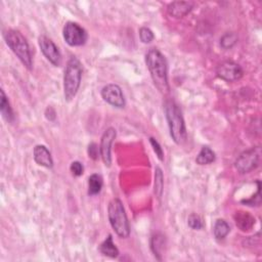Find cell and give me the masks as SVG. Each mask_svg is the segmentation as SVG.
Masks as SVG:
<instances>
[{"mask_svg": "<svg viewBox=\"0 0 262 262\" xmlns=\"http://www.w3.org/2000/svg\"><path fill=\"white\" fill-rule=\"evenodd\" d=\"M187 223H188L189 228L191 230H195V231H200L204 228V222H203L202 218L196 213H191L188 216Z\"/></svg>", "mask_w": 262, "mask_h": 262, "instance_id": "cell-23", "label": "cell"}, {"mask_svg": "<svg viewBox=\"0 0 262 262\" xmlns=\"http://www.w3.org/2000/svg\"><path fill=\"white\" fill-rule=\"evenodd\" d=\"M0 93H1V98H0V112H1V115L5 120L9 122V123H11V122L14 120V115L10 107V103L3 89H1Z\"/></svg>", "mask_w": 262, "mask_h": 262, "instance_id": "cell-17", "label": "cell"}, {"mask_svg": "<svg viewBox=\"0 0 262 262\" xmlns=\"http://www.w3.org/2000/svg\"><path fill=\"white\" fill-rule=\"evenodd\" d=\"M116 129L110 127L103 132L100 141L99 146V154L102 159L103 164L110 167L112 163V157H111V148L114 139L116 138Z\"/></svg>", "mask_w": 262, "mask_h": 262, "instance_id": "cell-11", "label": "cell"}, {"mask_svg": "<svg viewBox=\"0 0 262 262\" xmlns=\"http://www.w3.org/2000/svg\"><path fill=\"white\" fill-rule=\"evenodd\" d=\"M150 143H151V145L153 147L154 152L156 153V156L158 157V159L160 161H164V152H163V149L160 146V144L158 142H157L154 137H151L150 138Z\"/></svg>", "mask_w": 262, "mask_h": 262, "instance_id": "cell-25", "label": "cell"}, {"mask_svg": "<svg viewBox=\"0 0 262 262\" xmlns=\"http://www.w3.org/2000/svg\"><path fill=\"white\" fill-rule=\"evenodd\" d=\"M108 216L115 233L122 239L128 238L130 235V225L125 208L121 200L115 198L110 202L108 207Z\"/></svg>", "mask_w": 262, "mask_h": 262, "instance_id": "cell-5", "label": "cell"}, {"mask_svg": "<svg viewBox=\"0 0 262 262\" xmlns=\"http://www.w3.org/2000/svg\"><path fill=\"white\" fill-rule=\"evenodd\" d=\"M235 220L238 228L243 232L250 231L255 223V219L251 214L243 211H239L236 213Z\"/></svg>", "mask_w": 262, "mask_h": 262, "instance_id": "cell-14", "label": "cell"}, {"mask_svg": "<svg viewBox=\"0 0 262 262\" xmlns=\"http://www.w3.org/2000/svg\"><path fill=\"white\" fill-rule=\"evenodd\" d=\"M230 231H231L230 225L225 220L217 219L215 221L214 228H213V233H214V236L217 240H223L226 236L230 234Z\"/></svg>", "mask_w": 262, "mask_h": 262, "instance_id": "cell-19", "label": "cell"}, {"mask_svg": "<svg viewBox=\"0 0 262 262\" xmlns=\"http://www.w3.org/2000/svg\"><path fill=\"white\" fill-rule=\"evenodd\" d=\"M139 38L144 43H151L155 38V35L150 28L142 27L139 29Z\"/></svg>", "mask_w": 262, "mask_h": 262, "instance_id": "cell-24", "label": "cell"}, {"mask_svg": "<svg viewBox=\"0 0 262 262\" xmlns=\"http://www.w3.org/2000/svg\"><path fill=\"white\" fill-rule=\"evenodd\" d=\"M165 247V237L162 234H156L152 237L151 240V249L155 255V257L161 260V255Z\"/></svg>", "mask_w": 262, "mask_h": 262, "instance_id": "cell-15", "label": "cell"}, {"mask_svg": "<svg viewBox=\"0 0 262 262\" xmlns=\"http://www.w3.org/2000/svg\"><path fill=\"white\" fill-rule=\"evenodd\" d=\"M146 64L150 71L155 86L162 93H168L170 90L168 83L167 61L162 52L157 48H151L146 55Z\"/></svg>", "mask_w": 262, "mask_h": 262, "instance_id": "cell-1", "label": "cell"}, {"mask_svg": "<svg viewBox=\"0 0 262 262\" xmlns=\"http://www.w3.org/2000/svg\"><path fill=\"white\" fill-rule=\"evenodd\" d=\"M38 42H39V46H40L42 54L47 59V61H49L52 65L56 67L61 66L62 56L59 50V47L55 44V42L51 39H49L48 37L44 36V35L39 37Z\"/></svg>", "mask_w": 262, "mask_h": 262, "instance_id": "cell-10", "label": "cell"}, {"mask_svg": "<svg viewBox=\"0 0 262 262\" xmlns=\"http://www.w3.org/2000/svg\"><path fill=\"white\" fill-rule=\"evenodd\" d=\"M101 97L103 100L108 102L111 106L115 108H124L125 106V98L122 92L121 87L117 84H108L102 87L101 89Z\"/></svg>", "mask_w": 262, "mask_h": 262, "instance_id": "cell-9", "label": "cell"}, {"mask_svg": "<svg viewBox=\"0 0 262 262\" xmlns=\"http://www.w3.org/2000/svg\"><path fill=\"white\" fill-rule=\"evenodd\" d=\"M164 112L170 136L172 137L173 142L176 145H182L186 139V128L178 104L172 99L166 100L164 103Z\"/></svg>", "mask_w": 262, "mask_h": 262, "instance_id": "cell-2", "label": "cell"}, {"mask_svg": "<svg viewBox=\"0 0 262 262\" xmlns=\"http://www.w3.org/2000/svg\"><path fill=\"white\" fill-rule=\"evenodd\" d=\"M260 156L261 150L259 147L243 152L236 160L235 167L241 174L249 173L259 166Z\"/></svg>", "mask_w": 262, "mask_h": 262, "instance_id": "cell-6", "label": "cell"}, {"mask_svg": "<svg viewBox=\"0 0 262 262\" xmlns=\"http://www.w3.org/2000/svg\"><path fill=\"white\" fill-rule=\"evenodd\" d=\"M163 187H164V177L163 172L160 167H156L155 169V182H154V193L156 197L159 200L163 194Z\"/></svg>", "mask_w": 262, "mask_h": 262, "instance_id": "cell-20", "label": "cell"}, {"mask_svg": "<svg viewBox=\"0 0 262 262\" xmlns=\"http://www.w3.org/2000/svg\"><path fill=\"white\" fill-rule=\"evenodd\" d=\"M82 65L76 58L72 57L67 63L64 75V95L67 101H71L77 94L82 79Z\"/></svg>", "mask_w": 262, "mask_h": 262, "instance_id": "cell-3", "label": "cell"}, {"mask_svg": "<svg viewBox=\"0 0 262 262\" xmlns=\"http://www.w3.org/2000/svg\"><path fill=\"white\" fill-rule=\"evenodd\" d=\"M216 74L220 79L226 82H234L243 77L244 71L239 64L232 61H225L217 67Z\"/></svg>", "mask_w": 262, "mask_h": 262, "instance_id": "cell-8", "label": "cell"}, {"mask_svg": "<svg viewBox=\"0 0 262 262\" xmlns=\"http://www.w3.org/2000/svg\"><path fill=\"white\" fill-rule=\"evenodd\" d=\"M193 7L194 4L188 1H173L168 5L167 11L175 19H181V17L188 14Z\"/></svg>", "mask_w": 262, "mask_h": 262, "instance_id": "cell-13", "label": "cell"}, {"mask_svg": "<svg viewBox=\"0 0 262 262\" xmlns=\"http://www.w3.org/2000/svg\"><path fill=\"white\" fill-rule=\"evenodd\" d=\"M102 178L98 174H92L88 178V195L95 196L100 193L102 188Z\"/></svg>", "mask_w": 262, "mask_h": 262, "instance_id": "cell-21", "label": "cell"}, {"mask_svg": "<svg viewBox=\"0 0 262 262\" xmlns=\"http://www.w3.org/2000/svg\"><path fill=\"white\" fill-rule=\"evenodd\" d=\"M98 152H99V148L97 147L96 144L92 143V144H90L88 146V156H89V158H91L93 160H97Z\"/></svg>", "mask_w": 262, "mask_h": 262, "instance_id": "cell-27", "label": "cell"}, {"mask_svg": "<svg viewBox=\"0 0 262 262\" xmlns=\"http://www.w3.org/2000/svg\"><path fill=\"white\" fill-rule=\"evenodd\" d=\"M70 170H71L72 174L74 176H81L83 174L84 168L83 165L79 161H74L71 163V166H70Z\"/></svg>", "mask_w": 262, "mask_h": 262, "instance_id": "cell-26", "label": "cell"}, {"mask_svg": "<svg viewBox=\"0 0 262 262\" xmlns=\"http://www.w3.org/2000/svg\"><path fill=\"white\" fill-rule=\"evenodd\" d=\"M63 36L70 46H82L86 43L88 35L80 25L74 22H68L63 30Z\"/></svg>", "mask_w": 262, "mask_h": 262, "instance_id": "cell-7", "label": "cell"}, {"mask_svg": "<svg viewBox=\"0 0 262 262\" xmlns=\"http://www.w3.org/2000/svg\"><path fill=\"white\" fill-rule=\"evenodd\" d=\"M99 251L104 256H108L111 258H116L119 255V250L113 242V238L110 235L106 240H104L99 246Z\"/></svg>", "mask_w": 262, "mask_h": 262, "instance_id": "cell-16", "label": "cell"}, {"mask_svg": "<svg viewBox=\"0 0 262 262\" xmlns=\"http://www.w3.org/2000/svg\"><path fill=\"white\" fill-rule=\"evenodd\" d=\"M3 37L7 46L17 57L22 64L28 69L32 70V54L30 46L20 31L9 29L3 33Z\"/></svg>", "mask_w": 262, "mask_h": 262, "instance_id": "cell-4", "label": "cell"}, {"mask_svg": "<svg viewBox=\"0 0 262 262\" xmlns=\"http://www.w3.org/2000/svg\"><path fill=\"white\" fill-rule=\"evenodd\" d=\"M238 42V35L233 32L225 33L220 38V46L223 49H231Z\"/></svg>", "mask_w": 262, "mask_h": 262, "instance_id": "cell-22", "label": "cell"}, {"mask_svg": "<svg viewBox=\"0 0 262 262\" xmlns=\"http://www.w3.org/2000/svg\"><path fill=\"white\" fill-rule=\"evenodd\" d=\"M214 161L215 153L209 147H203L196 158V162L199 165H208L213 163Z\"/></svg>", "mask_w": 262, "mask_h": 262, "instance_id": "cell-18", "label": "cell"}, {"mask_svg": "<svg viewBox=\"0 0 262 262\" xmlns=\"http://www.w3.org/2000/svg\"><path fill=\"white\" fill-rule=\"evenodd\" d=\"M33 157H34V161L38 165L43 166L45 168L54 167V160H52L51 154L45 146L38 145L35 147L33 152Z\"/></svg>", "mask_w": 262, "mask_h": 262, "instance_id": "cell-12", "label": "cell"}]
</instances>
